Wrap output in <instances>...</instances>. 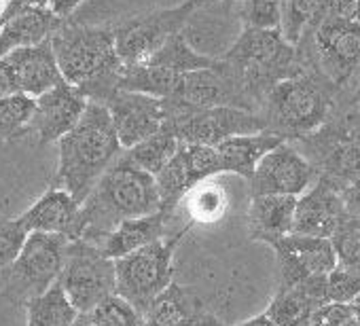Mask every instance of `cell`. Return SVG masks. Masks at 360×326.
Returning a JSON list of instances; mask_svg holds the SVG:
<instances>
[{
	"label": "cell",
	"mask_w": 360,
	"mask_h": 326,
	"mask_svg": "<svg viewBox=\"0 0 360 326\" xmlns=\"http://www.w3.org/2000/svg\"><path fill=\"white\" fill-rule=\"evenodd\" d=\"M185 3L193 9V13H200L206 9H229L236 0H185Z\"/></svg>",
	"instance_id": "43"
},
{
	"label": "cell",
	"mask_w": 360,
	"mask_h": 326,
	"mask_svg": "<svg viewBox=\"0 0 360 326\" xmlns=\"http://www.w3.org/2000/svg\"><path fill=\"white\" fill-rule=\"evenodd\" d=\"M83 3V0H49V9L56 13V15H60V18H70L72 15V11L79 7Z\"/></svg>",
	"instance_id": "45"
},
{
	"label": "cell",
	"mask_w": 360,
	"mask_h": 326,
	"mask_svg": "<svg viewBox=\"0 0 360 326\" xmlns=\"http://www.w3.org/2000/svg\"><path fill=\"white\" fill-rule=\"evenodd\" d=\"M191 18L193 9L187 3H180L178 7L150 11L112 28L119 60L125 66L148 60L172 34L185 32Z\"/></svg>",
	"instance_id": "10"
},
{
	"label": "cell",
	"mask_w": 360,
	"mask_h": 326,
	"mask_svg": "<svg viewBox=\"0 0 360 326\" xmlns=\"http://www.w3.org/2000/svg\"><path fill=\"white\" fill-rule=\"evenodd\" d=\"M3 60L9 66L18 93L37 98L64 81L49 39L32 47L13 49L11 53L3 56Z\"/></svg>",
	"instance_id": "18"
},
{
	"label": "cell",
	"mask_w": 360,
	"mask_h": 326,
	"mask_svg": "<svg viewBox=\"0 0 360 326\" xmlns=\"http://www.w3.org/2000/svg\"><path fill=\"white\" fill-rule=\"evenodd\" d=\"M187 231L189 225L115 259V294L142 313L148 303L174 282V250Z\"/></svg>",
	"instance_id": "5"
},
{
	"label": "cell",
	"mask_w": 360,
	"mask_h": 326,
	"mask_svg": "<svg viewBox=\"0 0 360 326\" xmlns=\"http://www.w3.org/2000/svg\"><path fill=\"white\" fill-rule=\"evenodd\" d=\"M146 64L165 68L174 74H187L200 68H210L217 64V58H210L206 53H200L185 37V32L172 34L148 60Z\"/></svg>",
	"instance_id": "27"
},
{
	"label": "cell",
	"mask_w": 360,
	"mask_h": 326,
	"mask_svg": "<svg viewBox=\"0 0 360 326\" xmlns=\"http://www.w3.org/2000/svg\"><path fill=\"white\" fill-rule=\"evenodd\" d=\"M295 195H255L248 208V229L252 240L271 244L292 231Z\"/></svg>",
	"instance_id": "26"
},
{
	"label": "cell",
	"mask_w": 360,
	"mask_h": 326,
	"mask_svg": "<svg viewBox=\"0 0 360 326\" xmlns=\"http://www.w3.org/2000/svg\"><path fill=\"white\" fill-rule=\"evenodd\" d=\"M280 15V30L284 39L290 45H297L305 28L322 20V0H282Z\"/></svg>",
	"instance_id": "33"
},
{
	"label": "cell",
	"mask_w": 360,
	"mask_h": 326,
	"mask_svg": "<svg viewBox=\"0 0 360 326\" xmlns=\"http://www.w3.org/2000/svg\"><path fill=\"white\" fill-rule=\"evenodd\" d=\"M87 108V98L75 85L62 81L34 98L30 117V131L37 133L41 144L58 142L68 133Z\"/></svg>",
	"instance_id": "15"
},
{
	"label": "cell",
	"mask_w": 360,
	"mask_h": 326,
	"mask_svg": "<svg viewBox=\"0 0 360 326\" xmlns=\"http://www.w3.org/2000/svg\"><path fill=\"white\" fill-rule=\"evenodd\" d=\"M28 326H70L79 311L64 294L62 286L53 282L45 292L26 301Z\"/></svg>",
	"instance_id": "30"
},
{
	"label": "cell",
	"mask_w": 360,
	"mask_h": 326,
	"mask_svg": "<svg viewBox=\"0 0 360 326\" xmlns=\"http://www.w3.org/2000/svg\"><path fill=\"white\" fill-rule=\"evenodd\" d=\"M341 195H343L345 210L360 216V178H356L349 185L341 187Z\"/></svg>",
	"instance_id": "42"
},
{
	"label": "cell",
	"mask_w": 360,
	"mask_h": 326,
	"mask_svg": "<svg viewBox=\"0 0 360 326\" xmlns=\"http://www.w3.org/2000/svg\"><path fill=\"white\" fill-rule=\"evenodd\" d=\"M316 45L335 74H349L360 66V26L354 20L322 18L316 28Z\"/></svg>",
	"instance_id": "22"
},
{
	"label": "cell",
	"mask_w": 360,
	"mask_h": 326,
	"mask_svg": "<svg viewBox=\"0 0 360 326\" xmlns=\"http://www.w3.org/2000/svg\"><path fill=\"white\" fill-rule=\"evenodd\" d=\"M360 294V271L335 263L326 273V299L328 303H349Z\"/></svg>",
	"instance_id": "37"
},
{
	"label": "cell",
	"mask_w": 360,
	"mask_h": 326,
	"mask_svg": "<svg viewBox=\"0 0 360 326\" xmlns=\"http://www.w3.org/2000/svg\"><path fill=\"white\" fill-rule=\"evenodd\" d=\"M280 142H284V138L269 129H261L255 133H240L219 142L217 152L221 159L223 174H236L250 181L261 157L269 152L274 146H278Z\"/></svg>",
	"instance_id": "24"
},
{
	"label": "cell",
	"mask_w": 360,
	"mask_h": 326,
	"mask_svg": "<svg viewBox=\"0 0 360 326\" xmlns=\"http://www.w3.org/2000/svg\"><path fill=\"white\" fill-rule=\"evenodd\" d=\"M326 303V275H311L288 288H278L265 313L276 326H311L314 315Z\"/></svg>",
	"instance_id": "19"
},
{
	"label": "cell",
	"mask_w": 360,
	"mask_h": 326,
	"mask_svg": "<svg viewBox=\"0 0 360 326\" xmlns=\"http://www.w3.org/2000/svg\"><path fill=\"white\" fill-rule=\"evenodd\" d=\"M91 326H144L142 313L119 294L106 296L89 311Z\"/></svg>",
	"instance_id": "35"
},
{
	"label": "cell",
	"mask_w": 360,
	"mask_h": 326,
	"mask_svg": "<svg viewBox=\"0 0 360 326\" xmlns=\"http://www.w3.org/2000/svg\"><path fill=\"white\" fill-rule=\"evenodd\" d=\"M238 326H276V324L267 313H259V315H255V318H250V320H246V322H242Z\"/></svg>",
	"instance_id": "47"
},
{
	"label": "cell",
	"mask_w": 360,
	"mask_h": 326,
	"mask_svg": "<svg viewBox=\"0 0 360 326\" xmlns=\"http://www.w3.org/2000/svg\"><path fill=\"white\" fill-rule=\"evenodd\" d=\"M356 0H322V15L333 20H354Z\"/></svg>",
	"instance_id": "41"
},
{
	"label": "cell",
	"mask_w": 360,
	"mask_h": 326,
	"mask_svg": "<svg viewBox=\"0 0 360 326\" xmlns=\"http://www.w3.org/2000/svg\"><path fill=\"white\" fill-rule=\"evenodd\" d=\"M70 326H91L89 313H79V315H77V320H75Z\"/></svg>",
	"instance_id": "48"
},
{
	"label": "cell",
	"mask_w": 360,
	"mask_h": 326,
	"mask_svg": "<svg viewBox=\"0 0 360 326\" xmlns=\"http://www.w3.org/2000/svg\"><path fill=\"white\" fill-rule=\"evenodd\" d=\"M180 204H185L187 216L191 219V223L212 225L225 216L229 208V195L214 176V178L193 185Z\"/></svg>",
	"instance_id": "29"
},
{
	"label": "cell",
	"mask_w": 360,
	"mask_h": 326,
	"mask_svg": "<svg viewBox=\"0 0 360 326\" xmlns=\"http://www.w3.org/2000/svg\"><path fill=\"white\" fill-rule=\"evenodd\" d=\"M335 261L349 269L360 271V216L352 212H343L337 227L328 237Z\"/></svg>",
	"instance_id": "34"
},
{
	"label": "cell",
	"mask_w": 360,
	"mask_h": 326,
	"mask_svg": "<svg viewBox=\"0 0 360 326\" xmlns=\"http://www.w3.org/2000/svg\"><path fill=\"white\" fill-rule=\"evenodd\" d=\"M64 18L56 15L49 7H26L5 15L0 24V58L20 47H32L47 41Z\"/></svg>",
	"instance_id": "23"
},
{
	"label": "cell",
	"mask_w": 360,
	"mask_h": 326,
	"mask_svg": "<svg viewBox=\"0 0 360 326\" xmlns=\"http://www.w3.org/2000/svg\"><path fill=\"white\" fill-rule=\"evenodd\" d=\"M159 210L155 176L140 170L123 155L81 202V240L98 244L119 223Z\"/></svg>",
	"instance_id": "2"
},
{
	"label": "cell",
	"mask_w": 360,
	"mask_h": 326,
	"mask_svg": "<svg viewBox=\"0 0 360 326\" xmlns=\"http://www.w3.org/2000/svg\"><path fill=\"white\" fill-rule=\"evenodd\" d=\"M347 305L352 307V311H354V315H356V318L360 320V294H358V296H354V299H352V301H349Z\"/></svg>",
	"instance_id": "49"
},
{
	"label": "cell",
	"mask_w": 360,
	"mask_h": 326,
	"mask_svg": "<svg viewBox=\"0 0 360 326\" xmlns=\"http://www.w3.org/2000/svg\"><path fill=\"white\" fill-rule=\"evenodd\" d=\"M7 9H9V0H0V24H3V20L7 15Z\"/></svg>",
	"instance_id": "50"
},
{
	"label": "cell",
	"mask_w": 360,
	"mask_h": 326,
	"mask_svg": "<svg viewBox=\"0 0 360 326\" xmlns=\"http://www.w3.org/2000/svg\"><path fill=\"white\" fill-rule=\"evenodd\" d=\"M26 237L28 231L18 219H0V275H5L13 265Z\"/></svg>",
	"instance_id": "38"
},
{
	"label": "cell",
	"mask_w": 360,
	"mask_h": 326,
	"mask_svg": "<svg viewBox=\"0 0 360 326\" xmlns=\"http://www.w3.org/2000/svg\"><path fill=\"white\" fill-rule=\"evenodd\" d=\"M34 98L24 93H11L0 98V140L15 142L30 131V117Z\"/></svg>",
	"instance_id": "32"
},
{
	"label": "cell",
	"mask_w": 360,
	"mask_h": 326,
	"mask_svg": "<svg viewBox=\"0 0 360 326\" xmlns=\"http://www.w3.org/2000/svg\"><path fill=\"white\" fill-rule=\"evenodd\" d=\"M167 221H169V216H165L161 210L144 214V216L127 219V221L119 223L110 233H106L96 246H100V250L108 259L115 261L119 256H125V254L163 237Z\"/></svg>",
	"instance_id": "25"
},
{
	"label": "cell",
	"mask_w": 360,
	"mask_h": 326,
	"mask_svg": "<svg viewBox=\"0 0 360 326\" xmlns=\"http://www.w3.org/2000/svg\"><path fill=\"white\" fill-rule=\"evenodd\" d=\"M155 187H157V195H159V210L172 219V214L176 212V208L187 195V191L193 187V181L189 176L187 161H185L180 144H178L176 152L172 155V159L155 174Z\"/></svg>",
	"instance_id": "28"
},
{
	"label": "cell",
	"mask_w": 360,
	"mask_h": 326,
	"mask_svg": "<svg viewBox=\"0 0 360 326\" xmlns=\"http://www.w3.org/2000/svg\"><path fill=\"white\" fill-rule=\"evenodd\" d=\"M58 150L56 187L81 204L123 150L106 106L87 102L79 123L58 140Z\"/></svg>",
	"instance_id": "3"
},
{
	"label": "cell",
	"mask_w": 360,
	"mask_h": 326,
	"mask_svg": "<svg viewBox=\"0 0 360 326\" xmlns=\"http://www.w3.org/2000/svg\"><path fill=\"white\" fill-rule=\"evenodd\" d=\"M305 157L318 174L345 187L360 178V131L356 127H333L328 131L307 133Z\"/></svg>",
	"instance_id": "13"
},
{
	"label": "cell",
	"mask_w": 360,
	"mask_h": 326,
	"mask_svg": "<svg viewBox=\"0 0 360 326\" xmlns=\"http://www.w3.org/2000/svg\"><path fill=\"white\" fill-rule=\"evenodd\" d=\"M311 326H360L347 303H326L314 315Z\"/></svg>",
	"instance_id": "40"
},
{
	"label": "cell",
	"mask_w": 360,
	"mask_h": 326,
	"mask_svg": "<svg viewBox=\"0 0 360 326\" xmlns=\"http://www.w3.org/2000/svg\"><path fill=\"white\" fill-rule=\"evenodd\" d=\"M56 282L79 313H89L106 296L115 294V261L91 242L72 240Z\"/></svg>",
	"instance_id": "7"
},
{
	"label": "cell",
	"mask_w": 360,
	"mask_h": 326,
	"mask_svg": "<svg viewBox=\"0 0 360 326\" xmlns=\"http://www.w3.org/2000/svg\"><path fill=\"white\" fill-rule=\"evenodd\" d=\"M354 22L360 26V0H356V11H354Z\"/></svg>",
	"instance_id": "51"
},
{
	"label": "cell",
	"mask_w": 360,
	"mask_h": 326,
	"mask_svg": "<svg viewBox=\"0 0 360 326\" xmlns=\"http://www.w3.org/2000/svg\"><path fill=\"white\" fill-rule=\"evenodd\" d=\"M343 212L345 204L341 195V185L320 174L316 183L297 197L290 233L330 237Z\"/></svg>",
	"instance_id": "17"
},
{
	"label": "cell",
	"mask_w": 360,
	"mask_h": 326,
	"mask_svg": "<svg viewBox=\"0 0 360 326\" xmlns=\"http://www.w3.org/2000/svg\"><path fill=\"white\" fill-rule=\"evenodd\" d=\"M318 170L311 161L295 146L280 142L269 152L261 157L250 176V195H295L299 197L307 191L316 178Z\"/></svg>",
	"instance_id": "12"
},
{
	"label": "cell",
	"mask_w": 360,
	"mask_h": 326,
	"mask_svg": "<svg viewBox=\"0 0 360 326\" xmlns=\"http://www.w3.org/2000/svg\"><path fill=\"white\" fill-rule=\"evenodd\" d=\"M278 259L280 284L278 288H288L311 275H326L335 267V252L328 237L286 233L269 244Z\"/></svg>",
	"instance_id": "14"
},
{
	"label": "cell",
	"mask_w": 360,
	"mask_h": 326,
	"mask_svg": "<svg viewBox=\"0 0 360 326\" xmlns=\"http://www.w3.org/2000/svg\"><path fill=\"white\" fill-rule=\"evenodd\" d=\"M163 123L174 131L180 144L206 146H217L231 136L267 129L263 115L240 106H214L178 119H167Z\"/></svg>",
	"instance_id": "11"
},
{
	"label": "cell",
	"mask_w": 360,
	"mask_h": 326,
	"mask_svg": "<svg viewBox=\"0 0 360 326\" xmlns=\"http://www.w3.org/2000/svg\"><path fill=\"white\" fill-rule=\"evenodd\" d=\"M280 3L282 0H244V28H280Z\"/></svg>",
	"instance_id": "39"
},
{
	"label": "cell",
	"mask_w": 360,
	"mask_h": 326,
	"mask_svg": "<svg viewBox=\"0 0 360 326\" xmlns=\"http://www.w3.org/2000/svg\"><path fill=\"white\" fill-rule=\"evenodd\" d=\"M269 131L286 138H303L316 131L328 110V93L322 83L307 74H290L278 81L265 96Z\"/></svg>",
	"instance_id": "6"
},
{
	"label": "cell",
	"mask_w": 360,
	"mask_h": 326,
	"mask_svg": "<svg viewBox=\"0 0 360 326\" xmlns=\"http://www.w3.org/2000/svg\"><path fill=\"white\" fill-rule=\"evenodd\" d=\"M11 93H18L15 91V83H13V77L9 72V66L7 62L0 58V98L5 96H11Z\"/></svg>",
	"instance_id": "44"
},
{
	"label": "cell",
	"mask_w": 360,
	"mask_h": 326,
	"mask_svg": "<svg viewBox=\"0 0 360 326\" xmlns=\"http://www.w3.org/2000/svg\"><path fill=\"white\" fill-rule=\"evenodd\" d=\"M161 104H163L165 121L214 106L250 108L219 60L210 68H200L180 77L176 87L165 98H161Z\"/></svg>",
	"instance_id": "9"
},
{
	"label": "cell",
	"mask_w": 360,
	"mask_h": 326,
	"mask_svg": "<svg viewBox=\"0 0 360 326\" xmlns=\"http://www.w3.org/2000/svg\"><path fill=\"white\" fill-rule=\"evenodd\" d=\"M204 303L185 286L172 282L142 311L144 326H206L214 322Z\"/></svg>",
	"instance_id": "21"
},
{
	"label": "cell",
	"mask_w": 360,
	"mask_h": 326,
	"mask_svg": "<svg viewBox=\"0 0 360 326\" xmlns=\"http://www.w3.org/2000/svg\"><path fill=\"white\" fill-rule=\"evenodd\" d=\"M295 60V45L284 39L280 28H244L219 62L252 108L278 81L297 74Z\"/></svg>",
	"instance_id": "4"
},
{
	"label": "cell",
	"mask_w": 360,
	"mask_h": 326,
	"mask_svg": "<svg viewBox=\"0 0 360 326\" xmlns=\"http://www.w3.org/2000/svg\"><path fill=\"white\" fill-rule=\"evenodd\" d=\"M104 106L110 115L121 148H131L140 140L155 133L165 121L161 98L148 93L117 89Z\"/></svg>",
	"instance_id": "16"
},
{
	"label": "cell",
	"mask_w": 360,
	"mask_h": 326,
	"mask_svg": "<svg viewBox=\"0 0 360 326\" xmlns=\"http://www.w3.org/2000/svg\"><path fill=\"white\" fill-rule=\"evenodd\" d=\"M70 240L60 233H28L18 259L7 269V294L18 301H28L45 292L60 275Z\"/></svg>",
	"instance_id": "8"
},
{
	"label": "cell",
	"mask_w": 360,
	"mask_h": 326,
	"mask_svg": "<svg viewBox=\"0 0 360 326\" xmlns=\"http://www.w3.org/2000/svg\"><path fill=\"white\" fill-rule=\"evenodd\" d=\"M178 140L174 136V131L163 123L155 133H150L148 138L140 140L138 144H134L131 148H125V157L138 166L140 170L148 172L150 176H155L165 163L172 159V155L178 148Z\"/></svg>",
	"instance_id": "31"
},
{
	"label": "cell",
	"mask_w": 360,
	"mask_h": 326,
	"mask_svg": "<svg viewBox=\"0 0 360 326\" xmlns=\"http://www.w3.org/2000/svg\"><path fill=\"white\" fill-rule=\"evenodd\" d=\"M180 148H183V155H185V161H187V170H189V176H191L193 185L223 174L217 146L180 144Z\"/></svg>",
	"instance_id": "36"
},
{
	"label": "cell",
	"mask_w": 360,
	"mask_h": 326,
	"mask_svg": "<svg viewBox=\"0 0 360 326\" xmlns=\"http://www.w3.org/2000/svg\"><path fill=\"white\" fill-rule=\"evenodd\" d=\"M79 206L81 204H77L70 193H66L64 189L51 187L22 216H18V221L28 233L32 231L60 233L72 242V240H81Z\"/></svg>",
	"instance_id": "20"
},
{
	"label": "cell",
	"mask_w": 360,
	"mask_h": 326,
	"mask_svg": "<svg viewBox=\"0 0 360 326\" xmlns=\"http://www.w3.org/2000/svg\"><path fill=\"white\" fill-rule=\"evenodd\" d=\"M62 79L87 98L104 104L117 89L123 62L115 49L112 28L72 24L66 18L49 37Z\"/></svg>",
	"instance_id": "1"
},
{
	"label": "cell",
	"mask_w": 360,
	"mask_h": 326,
	"mask_svg": "<svg viewBox=\"0 0 360 326\" xmlns=\"http://www.w3.org/2000/svg\"><path fill=\"white\" fill-rule=\"evenodd\" d=\"M206 326H223V324H221V320H219V318H217V320H214V322H210V324H206Z\"/></svg>",
	"instance_id": "52"
},
{
	"label": "cell",
	"mask_w": 360,
	"mask_h": 326,
	"mask_svg": "<svg viewBox=\"0 0 360 326\" xmlns=\"http://www.w3.org/2000/svg\"><path fill=\"white\" fill-rule=\"evenodd\" d=\"M26 7H49V0H9L7 13L18 11V9H26Z\"/></svg>",
	"instance_id": "46"
}]
</instances>
